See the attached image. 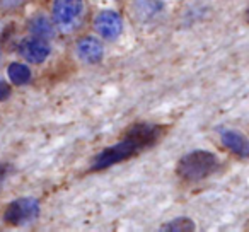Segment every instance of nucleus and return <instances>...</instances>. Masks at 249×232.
<instances>
[{"label": "nucleus", "instance_id": "obj_1", "mask_svg": "<svg viewBox=\"0 0 249 232\" xmlns=\"http://www.w3.org/2000/svg\"><path fill=\"white\" fill-rule=\"evenodd\" d=\"M159 133H160L159 126L147 125V123L132 126L130 132L126 133V137L121 142H118L116 145L109 147V149L103 150L96 157V161L92 164V169L94 171L106 169V167L113 166V164H118L121 161L128 159V157H133L137 152H140V150L156 143V140L159 139Z\"/></svg>", "mask_w": 249, "mask_h": 232}, {"label": "nucleus", "instance_id": "obj_2", "mask_svg": "<svg viewBox=\"0 0 249 232\" xmlns=\"http://www.w3.org/2000/svg\"><path fill=\"white\" fill-rule=\"evenodd\" d=\"M218 167V159L215 154L207 150H196V152L186 154L178 162V174L186 181H200L210 176Z\"/></svg>", "mask_w": 249, "mask_h": 232}, {"label": "nucleus", "instance_id": "obj_3", "mask_svg": "<svg viewBox=\"0 0 249 232\" xmlns=\"http://www.w3.org/2000/svg\"><path fill=\"white\" fill-rule=\"evenodd\" d=\"M39 214V203L35 198H21L12 201L5 210V222L12 225H24L33 222Z\"/></svg>", "mask_w": 249, "mask_h": 232}, {"label": "nucleus", "instance_id": "obj_4", "mask_svg": "<svg viewBox=\"0 0 249 232\" xmlns=\"http://www.w3.org/2000/svg\"><path fill=\"white\" fill-rule=\"evenodd\" d=\"M94 28H96V31L99 33L104 39L113 41V39H116L118 36L121 35V31H123V21H121V18L116 12L104 11L96 16Z\"/></svg>", "mask_w": 249, "mask_h": 232}, {"label": "nucleus", "instance_id": "obj_5", "mask_svg": "<svg viewBox=\"0 0 249 232\" xmlns=\"http://www.w3.org/2000/svg\"><path fill=\"white\" fill-rule=\"evenodd\" d=\"M82 12V0H55L53 19L58 26H70Z\"/></svg>", "mask_w": 249, "mask_h": 232}, {"label": "nucleus", "instance_id": "obj_6", "mask_svg": "<svg viewBox=\"0 0 249 232\" xmlns=\"http://www.w3.org/2000/svg\"><path fill=\"white\" fill-rule=\"evenodd\" d=\"M19 53L22 58H26L31 63H41L50 55V46L43 38L33 36V38H26L19 45Z\"/></svg>", "mask_w": 249, "mask_h": 232}, {"label": "nucleus", "instance_id": "obj_7", "mask_svg": "<svg viewBox=\"0 0 249 232\" xmlns=\"http://www.w3.org/2000/svg\"><path fill=\"white\" fill-rule=\"evenodd\" d=\"M103 53H104L103 46H101V43L97 41L96 38L87 36V38H82L79 43H77V55H79V58L86 63L101 62Z\"/></svg>", "mask_w": 249, "mask_h": 232}, {"label": "nucleus", "instance_id": "obj_8", "mask_svg": "<svg viewBox=\"0 0 249 232\" xmlns=\"http://www.w3.org/2000/svg\"><path fill=\"white\" fill-rule=\"evenodd\" d=\"M222 143L235 156L249 157V140L242 133L234 132V130H225L222 132Z\"/></svg>", "mask_w": 249, "mask_h": 232}, {"label": "nucleus", "instance_id": "obj_9", "mask_svg": "<svg viewBox=\"0 0 249 232\" xmlns=\"http://www.w3.org/2000/svg\"><path fill=\"white\" fill-rule=\"evenodd\" d=\"M7 73L11 82L16 84V86H24L31 79V70L24 63H11L7 69Z\"/></svg>", "mask_w": 249, "mask_h": 232}, {"label": "nucleus", "instance_id": "obj_10", "mask_svg": "<svg viewBox=\"0 0 249 232\" xmlns=\"http://www.w3.org/2000/svg\"><path fill=\"white\" fill-rule=\"evenodd\" d=\"M31 31L35 33V36L38 38H50L53 35V28L45 18H36L35 21L31 22Z\"/></svg>", "mask_w": 249, "mask_h": 232}, {"label": "nucleus", "instance_id": "obj_11", "mask_svg": "<svg viewBox=\"0 0 249 232\" xmlns=\"http://www.w3.org/2000/svg\"><path fill=\"white\" fill-rule=\"evenodd\" d=\"M195 224L190 218H176V220L169 222L167 225H164L162 231H193Z\"/></svg>", "mask_w": 249, "mask_h": 232}, {"label": "nucleus", "instance_id": "obj_12", "mask_svg": "<svg viewBox=\"0 0 249 232\" xmlns=\"http://www.w3.org/2000/svg\"><path fill=\"white\" fill-rule=\"evenodd\" d=\"M9 96H11V87L5 84L4 79H0V101L7 99Z\"/></svg>", "mask_w": 249, "mask_h": 232}]
</instances>
